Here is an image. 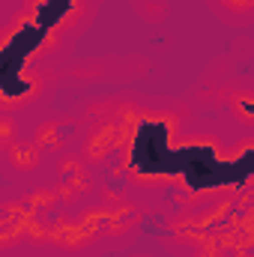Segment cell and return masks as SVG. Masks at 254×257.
Here are the masks:
<instances>
[{"label": "cell", "mask_w": 254, "mask_h": 257, "mask_svg": "<svg viewBox=\"0 0 254 257\" xmlns=\"http://www.w3.org/2000/svg\"><path fill=\"white\" fill-rule=\"evenodd\" d=\"M230 111H233L242 123H251L254 120V96L248 90H239V93L230 99Z\"/></svg>", "instance_id": "1"}, {"label": "cell", "mask_w": 254, "mask_h": 257, "mask_svg": "<svg viewBox=\"0 0 254 257\" xmlns=\"http://www.w3.org/2000/svg\"><path fill=\"white\" fill-rule=\"evenodd\" d=\"M36 159L39 156H36V147L33 144H12V162L18 168H33Z\"/></svg>", "instance_id": "2"}, {"label": "cell", "mask_w": 254, "mask_h": 257, "mask_svg": "<svg viewBox=\"0 0 254 257\" xmlns=\"http://www.w3.org/2000/svg\"><path fill=\"white\" fill-rule=\"evenodd\" d=\"M218 3L230 12H251L254 9V0H218Z\"/></svg>", "instance_id": "3"}, {"label": "cell", "mask_w": 254, "mask_h": 257, "mask_svg": "<svg viewBox=\"0 0 254 257\" xmlns=\"http://www.w3.org/2000/svg\"><path fill=\"white\" fill-rule=\"evenodd\" d=\"M15 141V123L12 120H0V144Z\"/></svg>", "instance_id": "4"}]
</instances>
